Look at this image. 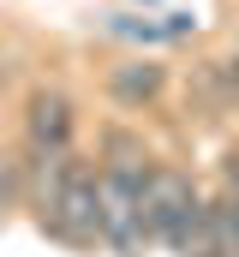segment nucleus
I'll return each instance as SVG.
<instances>
[{
	"instance_id": "423d86ee",
	"label": "nucleus",
	"mask_w": 239,
	"mask_h": 257,
	"mask_svg": "<svg viewBox=\"0 0 239 257\" xmlns=\"http://www.w3.org/2000/svg\"><path fill=\"white\" fill-rule=\"evenodd\" d=\"M108 168H120V174H132V180H144L156 162H150V150L132 138V132H108Z\"/></svg>"
},
{
	"instance_id": "f257e3e1",
	"label": "nucleus",
	"mask_w": 239,
	"mask_h": 257,
	"mask_svg": "<svg viewBox=\"0 0 239 257\" xmlns=\"http://www.w3.org/2000/svg\"><path fill=\"white\" fill-rule=\"evenodd\" d=\"M96 203H102V245H114L120 257H144V245L156 239L150 215H144V180H132L120 168H102Z\"/></svg>"
},
{
	"instance_id": "20e7f679",
	"label": "nucleus",
	"mask_w": 239,
	"mask_h": 257,
	"mask_svg": "<svg viewBox=\"0 0 239 257\" xmlns=\"http://www.w3.org/2000/svg\"><path fill=\"white\" fill-rule=\"evenodd\" d=\"M72 102L60 90H36L30 96V114H24V138L30 150H72Z\"/></svg>"
},
{
	"instance_id": "f03ea898",
	"label": "nucleus",
	"mask_w": 239,
	"mask_h": 257,
	"mask_svg": "<svg viewBox=\"0 0 239 257\" xmlns=\"http://www.w3.org/2000/svg\"><path fill=\"white\" fill-rule=\"evenodd\" d=\"M96 180H102V168H90V162H72V174H66V186L54 192V203L36 215L48 233H54L60 245H96L102 239V203H96Z\"/></svg>"
},
{
	"instance_id": "39448f33",
	"label": "nucleus",
	"mask_w": 239,
	"mask_h": 257,
	"mask_svg": "<svg viewBox=\"0 0 239 257\" xmlns=\"http://www.w3.org/2000/svg\"><path fill=\"white\" fill-rule=\"evenodd\" d=\"M162 84H168V72L156 60H126L108 72V90H114V102H126V108H144V102H156L162 96Z\"/></svg>"
},
{
	"instance_id": "7ed1b4c3",
	"label": "nucleus",
	"mask_w": 239,
	"mask_h": 257,
	"mask_svg": "<svg viewBox=\"0 0 239 257\" xmlns=\"http://www.w3.org/2000/svg\"><path fill=\"white\" fill-rule=\"evenodd\" d=\"M197 203H203V192H197L191 174H179V168H150L144 174V215H150V233L162 245H174V233L191 221Z\"/></svg>"
},
{
	"instance_id": "0eeeda50",
	"label": "nucleus",
	"mask_w": 239,
	"mask_h": 257,
	"mask_svg": "<svg viewBox=\"0 0 239 257\" xmlns=\"http://www.w3.org/2000/svg\"><path fill=\"white\" fill-rule=\"evenodd\" d=\"M227 84L239 90V36H233V60H227Z\"/></svg>"
}]
</instances>
